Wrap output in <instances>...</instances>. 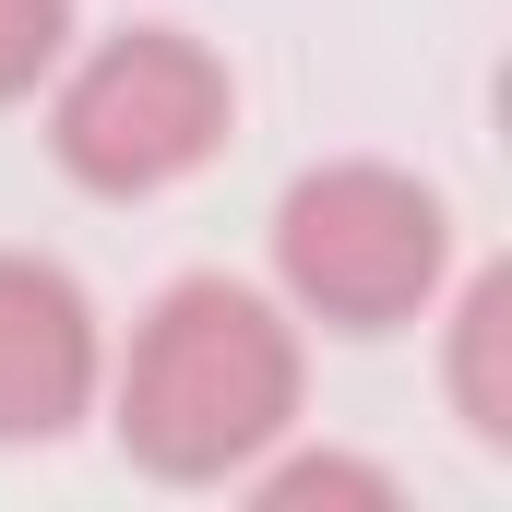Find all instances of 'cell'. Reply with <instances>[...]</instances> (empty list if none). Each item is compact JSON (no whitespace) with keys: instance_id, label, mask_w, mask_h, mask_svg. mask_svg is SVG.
<instances>
[{"instance_id":"cell-6","label":"cell","mask_w":512,"mask_h":512,"mask_svg":"<svg viewBox=\"0 0 512 512\" xmlns=\"http://www.w3.org/2000/svg\"><path fill=\"white\" fill-rule=\"evenodd\" d=\"M239 501H251V512H393L405 477L370 465V453H346V441H310V417H298L274 453L239 465Z\"/></svg>"},{"instance_id":"cell-5","label":"cell","mask_w":512,"mask_h":512,"mask_svg":"<svg viewBox=\"0 0 512 512\" xmlns=\"http://www.w3.org/2000/svg\"><path fill=\"white\" fill-rule=\"evenodd\" d=\"M441 405L477 453H512V262H453L441 310Z\"/></svg>"},{"instance_id":"cell-1","label":"cell","mask_w":512,"mask_h":512,"mask_svg":"<svg viewBox=\"0 0 512 512\" xmlns=\"http://www.w3.org/2000/svg\"><path fill=\"white\" fill-rule=\"evenodd\" d=\"M108 441L155 489H239V465L310 417V334L262 274H167L131 322H108Z\"/></svg>"},{"instance_id":"cell-7","label":"cell","mask_w":512,"mask_h":512,"mask_svg":"<svg viewBox=\"0 0 512 512\" xmlns=\"http://www.w3.org/2000/svg\"><path fill=\"white\" fill-rule=\"evenodd\" d=\"M72 36H84L72 0H0V108H36V84L60 72Z\"/></svg>"},{"instance_id":"cell-3","label":"cell","mask_w":512,"mask_h":512,"mask_svg":"<svg viewBox=\"0 0 512 512\" xmlns=\"http://www.w3.org/2000/svg\"><path fill=\"white\" fill-rule=\"evenodd\" d=\"M36 131L84 203H167L239 143V72L191 24H108L60 48V72L36 84Z\"/></svg>"},{"instance_id":"cell-4","label":"cell","mask_w":512,"mask_h":512,"mask_svg":"<svg viewBox=\"0 0 512 512\" xmlns=\"http://www.w3.org/2000/svg\"><path fill=\"white\" fill-rule=\"evenodd\" d=\"M108 393V310L60 251L0 239V453H60L96 429Z\"/></svg>"},{"instance_id":"cell-2","label":"cell","mask_w":512,"mask_h":512,"mask_svg":"<svg viewBox=\"0 0 512 512\" xmlns=\"http://www.w3.org/2000/svg\"><path fill=\"white\" fill-rule=\"evenodd\" d=\"M465 262L453 191L405 155H310L262 215V286L298 310V334L393 346L441 310Z\"/></svg>"}]
</instances>
